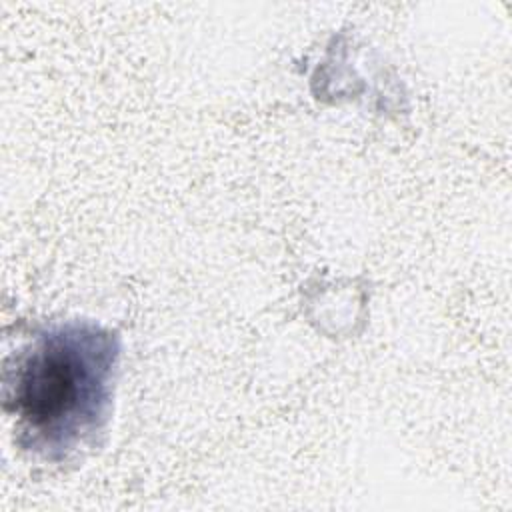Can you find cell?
Instances as JSON below:
<instances>
[{"label": "cell", "instance_id": "1", "mask_svg": "<svg viewBox=\"0 0 512 512\" xmlns=\"http://www.w3.org/2000/svg\"><path fill=\"white\" fill-rule=\"evenodd\" d=\"M120 338L90 320L38 332L4 368V410L18 444L46 460L90 446L108 422Z\"/></svg>", "mask_w": 512, "mask_h": 512}]
</instances>
